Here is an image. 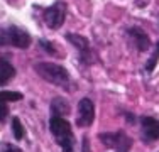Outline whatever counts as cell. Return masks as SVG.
<instances>
[{
  "instance_id": "8fae6325",
  "label": "cell",
  "mask_w": 159,
  "mask_h": 152,
  "mask_svg": "<svg viewBox=\"0 0 159 152\" xmlns=\"http://www.w3.org/2000/svg\"><path fill=\"white\" fill-rule=\"evenodd\" d=\"M51 110H52V115L63 117L64 113L68 115V112H70V105H68L63 98H54L52 103H51Z\"/></svg>"
},
{
  "instance_id": "e0dca14e",
  "label": "cell",
  "mask_w": 159,
  "mask_h": 152,
  "mask_svg": "<svg viewBox=\"0 0 159 152\" xmlns=\"http://www.w3.org/2000/svg\"><path fill=\"white\" fill-rule=\"evenodd\" d=\"M81 152H92L90 150V142H88V139H83V144H81Z\"/></svg>"
},
{
  "instance_id": "2e32d148",
  "label": "cell",
  "mask_w": 159,
  "mask_h": 152,
  "mask_svg": "<svg viewBox=\"0 0 159 152\" xmlns=\"http://www.w3.org/2000/svg\"><path fill=\"white\" fill-rule=\"evenodd\" d=\"M39 44L43 46L44 49H46V52H49V54H58V52L54 51V46H52L51 42H48V41H41Z\"/></svg>"
},
{
  "instance_id": "277c9868",
  "label": "cell",
  "mask_w": 159,
  "mask_h": 152,
  "mask_svg": "<svg viewBox=\"0 0 159 152\" xmlns=\"http://www.w3.org/2000/svg\"><path fill=\"white\" fill-rule=\"evenodd\" d=\"M98 139L102 140V144L110 149H115L117 152H129L132 147L130 137L125 135V132H108V134H100Z\"/></svg>"
},
{
  "instance_id": "4fadbf2b",
  "label": "cell",
  "mask_w": 159,
  "mask_h": 152,
  "mask_svg": "<svg viewBox=\"0 0 159 152\" xmlns=\"http://www.w3.org/2000/svg\"><path fill=\"white\" fill-rule=\"evenodd\" d=\"M12 132H14L16 140H22V139H24V127H22L20 120H19L17 117H14V118H12Z\"/></svg>"
},
{
  "instance_id": "9a60e30c",
  "label": "cell",
  "mask_w": 159,
  "mask_h": 152,
  "mask_svg": "<svg viewBox=\"0 0 159 152\" xmlns=\"http://www.w3.org/2000/svg\"><path fill=\"white\" fill-rule=\"evenodd\" d=\"M7 117H9V105H7V101L0 100V123H3Z\"/></svg>"
},
{
  "instance_id": "7a4b0ae2",
  "label": "cell",
  "mask_w": 159,
  "mask_h": 152,
  "mask_svg": "<svg viewBox=\"0 0 159 152\" xmlns=\"http://www.w3.org/2000/svg\"><path fill=\"white\" fill-rule=\"evenodd\" d=\"M34 69H36V73L43 79H46L48 83H52L56 86L68 88L71 83L70 73L63 66H59L56 63H36L34 64Z\"/></svg>"
},
{
  "instance_id": "7c38bea8",
  "label": "cell",
  "mask_w": 159,
  "mask_h": 152,
  "mask_svg": "<svg viewBox=\"0 0 159 152\" xmlns=\"http://www.w3.org/2000/svg\"><path fill=\"white\" fill-rule=\"evenodd\" d=\"M0 100L7 101V103H10V101H19L22 100V93H19V91H0Z\"/></svg>"
},
{
  "instance_id": "6da1fadb",
  "label": "cell",
  "mask_w": 159,
  "mask_h": 152,
  "mask_svg": "<svg viewBox=\"0 0 159 152\" xmlns=\"http://www.w3.org/2000/svg\"><path fill=\"white\" fill-rule=\"evenodd\" d=\"M49 128H51V134L56 139V144L63 149V152H73L75 139H73L70 122L63 118V117L52 115L51 120H49Z\"/></svg>"
},
{
  "instance_id": "ba28073f",
  "label": "cell",
  "mask_w": 159,
  "mask_h": 152,
  "mask_svg": "<svg viewBox=\"0 0 159 152\" xmlns=\"http://www.w3.org/2000/svg\"><path fill=\"white\" fill-rule=\"evenodd\" d=\"M127 37L132 41V44L137 47V51H141V52L142 51H147V49H149V46H151L149 36H147L142 29H139V27L127 29Z\"/></svg>"
},
{
  "instance_id": "5bb4252c",
  "label": "cell",
  "mask_w": 159,
  "mask_h": 152,
  "mask_svg": "<svg viewBox=\"0 0 159 152\" xmlns=\"http://www.w3.org/2000/svg\"><path fill=\"white\" fill-rule=\"evenodd\" d=\"M157 61H159V42L156 44V47H154V52H152V56H151V59L147 61V64H146V69H147V71H152L154 68H156Z\"/></svg>"
},
{
  "instance_id": "ac0fdd59",
  "label": "cell",
  "mask_w": 159,
  "mask_h": 152,
  "mask_svg": "<svg viewBox=\"0 0 159 152\" xmlns=\"http://www.w3.org/2000/svg\"><path fill=\"white\" fill-rule=\"evenodd\" d=\"M5 152H20L19 149H16V147H7V150Z\"/></svg>"
},
{
  "instance_id": "3957f363",
  "label": "cell",
  "mask_w": 159,
  "mask_h": 152,
  "mask_svg": "<svg viewBox=\"0 0 159 152\" xmlns=\"http://www.w3.org/2000/svg\"><path fill=\"white\" fill-rule=\"evenodd\" d=\"M0 46H14L19 49H27L31 46V36L24 29L10 25L0 30Z\"/></svg>"
},
{
  "instance_id": "9c48e42d",
  "label": "cell",
  "mask_w": 159,
  "mask_h": 152,
  "mask_svg": "<svg viewBox=\"0 0 159 152\" xmlns=\"http://www.w3.org/2000/svg\"><path fill=\"white\" fill-rule=\"evenodd\" d=\"M66 39L70 41V42L73 44L80 52H81V56L86 61L90 59V44H88V41H86L85 37L78 36V34H66Z\"/></svg>"
},
{
  "instance_id": "30bf717a",
  "label": "cell",
  "mask_w": 159,
  "mask_h": 152,
  "mask_svg": "<svg viewBox=\"0 0 159 152\" xmlns=\"http://www.w3.org/2000/svg\"><path fill=\"white\" fill-rule=\"evenodd\" d=\"M14 76H16V68L3 56H0V85H7Z\"/></svg>"
},
{
  "instance_id": "5b68a950",
  "label": "cell",
  "mask_w": 159,
  "mask_h": 152,
  "mask_svg": "<svg viewBox=\"0 0 159 152\" xmlns=\"http://www.w3.org/2000/svg\"><path fill=\"white\" fill-rule=\"evenodd\" d=\"M66 17V3L64 2H56L49 9L44 10V22L49 29H59Z\"/></svg>"
},
{
  "instance_id": "52a82bcc",
  "label": "cell",
  "mask_w": 159,
  "mask_h": 152,
  "mask_svg": "<svg viewBox=\"0 0 159 152\" xmlns=\"http://www.w3.org/2000/svg\"><path fill=\"white\" fill-rule=\"evenodd\" d=\"M142 125V137L146 142H152L159 139V120L152 117H142L141 118Z\"/></svg>"
},
{
  "instance_id": "8992f818",
  "label": "cell",
  "mask_w": 159,
  "mask_h": 152,
  "mask_svg": "<svg viewBox=\"0 0 159 152\" xmlns=\"http://www.w3.org/2000/svg\"><path fill=\"white\" fill-rule=\"evenodd\" d=\"M95 118V105L90 98H83L78 103V117L76 125L78 127H90Z\"/></svg>"
}]
</instances>
